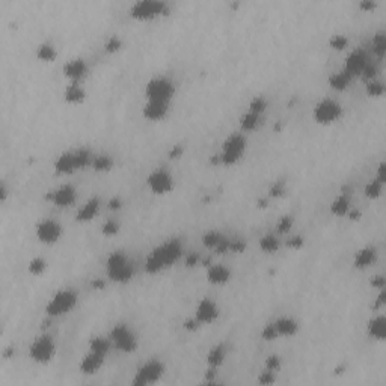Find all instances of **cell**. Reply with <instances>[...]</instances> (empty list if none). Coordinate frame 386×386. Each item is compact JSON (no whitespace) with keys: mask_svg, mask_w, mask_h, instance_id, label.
<instances>
[{"mask_svg":"<svg viewBox=\"0 0 386 386\" xmlns=\"http://www.w3.org/2000/svg\"><path fill=\"white\" fill-rule=\"evenodd\" d=\"M103 364H104V356L89 352L80 362V371L83 374H94L103 367Z\"/></svg>","mask_w":386,"mask_h":386,"instance_id":"20","label":"cell"},{"mask_svg":"<svg viewBox=\"0 0 386 386\" xmlns=\"http://www.w3.org/2000/svg\"><path fill=\"white\" fill-rule=\"evenodd\" d=\"M168 113V103L160 101H146L143 106V117L149 121H160Z\"/></svg>","mask_w":386,"mask_h":386,"instance_id":"19","label":"cell"},{"mask_svg":"<svg viewBox=\"0 0 386 386\" xmlns=\"http://www.w3.org/2000/svg\"><path fill=\"white\" fill-rule=\"evenodd\" d=\"M77 303V293L72 290H61L58 291L50 302L47 303L46 313L50 317H58L69 313Z\"/></svg>","mask_w":386,"mask_h":386,"instance_id":"7","label":"cell"},{"mask_svg":"<svg viewBox=\"0 0 386 386\" xmlns=\"http://www.w3.org/2000/svg\"><path fill=\"white\" fill-rule=\"evenodd\" d=\"M383 305H385V290L382 288L380 293H379V296H377V299H376V303L373 305V308H374V311H377V310H380Z\"/></svg>","mask_w":386,"mask_h":386,"instance_id":"53","label":"cell"},{"mask_svg":"<svg viewBox=\"0 0 386 386\" xmlns=\"http://www.w3.org/2000/svg\"><path fill=\"white\" fill-rule=\"evenodd\" d=\"M275 382H276V376L273 371H268V370H264L258 377V383L261 385H273Z\"/></svg>","mask_w":386,"mask_h":386,"instance_id":"48","label":"cell"},{"mask_svg":"<svg viewBox=\"0 0 386 386\" xmlns=\"http://www.w3.org/2000/svg\"><path fill=\"white\" fill-rule=\"evenodd\" d=\"M329 46L335 50H344L349 46V40H347L345 35H341V33L332 35L330 40H329Z\"/></svg>","mask_w":386,"mask_h":386,"instance_id":"40","label":"cell"},{"mask_svg":"<svg viewBox=\"0 0 386 386\" xmlns=\"http://www.w3.org/2000/svg\"><path fill=\"white\" fill-rule=\"evenodd\" d=\"M275 327H276V332L279 336H293L297 333L299 330V324L296 320L290 319V317H281L278 319L276 322H273Z\"/></svg>","mask_w":386,"mask_h":386,"instance_id":"25","label":"cell"},{"mask_svg":"<svg viewBox=\"0 0 386 386\" xmlns=\"http://www.w3.org/2000/svg\"><path fill=\"white\" fill-rule=\"evenodd\" d=\"M376 257H377V252L374 248H362L355 254L353 265L356 268H365L376 261Z\"/></svg>","mask_w":386,"mask_h":386,"instance_id":"22","label":"cell"},{"mask_svg":"<svg viewBox=\"0 0 386 386\" xmlns=\"http://www.w3.org/2000/svg\"><path fill=\"white\" fill-rule=\"evenodd\" d=\"M287 192V187H285V181H275L268 190V196L270 198H281L284 196Z\"/></svg>","mask_w":386,"mask_h":386,"instance_id":"45","label":"cell"},{"mask_svg":"<svg viewBox=\"0 0 386 386\" xmlns=\"http://www.w3.org/2000/svg\"><path fill=\"white\" fill-rule=\"evenodd\" d=\"M91 166L98 171V172H106L109 169H112L113 166V159L107 154H98V156H94L92 157V163Z\"/></svg>","mask_w":386,"mask_h":386,"instance_id":"31","label":"cell"},{"mask_svg":"<svg viewBox=\"0 0 386 386\" xmlns=\"http://www.w3.org/2000/svg\"><path fill=\"white\" fill-rule=\"evenodd\" d=\"M259 120H261V115H257L254 112H246L242 118H240V127L245 131H252V130H257L258 126H259Z\"/></svg>","mask_w":386,"mask_h":386,"instance_id":"33","label":"cell"},{"mask_svg":"<svg viewBox=\"0 0 386 386\" xmlns=\"http://www.w3.org/2000/svg\"><path fill=\"white\" fill-rule=\"evenodd\" d=\"M36 239L46 245L56 243L62 236V225L55 219H43L35 226Z\"/></svg>","mask_w":386,"mask_h":386,"instance_id":"13","label":"cell"},{"mask_svg":"<svg viewBox=\"0 0 386 386\" xmlns=\"http://www.w3.org/2000/svg\"><path fill=\"white\" fill-rule=\"evenodd\" d=\"M245 149H246V137L242 133H233L225 139L220 154L213 156L211 162L214 165L231 166L242 159V156L245 154Z\"/></svg>","mask_w":386,"mask_h":386,"instance_id":"2","label":"cell"},{"mask_svg":"<svg viewBox=\"0 0 386 386\" xmlns=\"http://www.w3.org/2000/svg\"><path fill=\"white\" fill-rule=\"evenodd\" d=\"M56 56H58V52H56L55 46L50 44V43H43V44H40L38 49H36V58H38L40 61L53 62V61L56 59Z\"/></svg>","mask_w":386,"mask_h":386,"instance_id":"30","label":"cell"},{"mask_svg":"<svg viewBox=\"0 0 386 386\" xmlns=\"http://www.w3.org/2000/svg\"><path fill=\"white\" fill-rule=\"evenodd\" d=\"M365 89H367V94L370 97H380V95L385 94V85L382 82L376 80V79L368 80L367 85H365Z\"/></svg>","mask_w":386,"mask_h":386,"instance_id":"36","label":"cell"},{"mask_svg":"<svg viewBox=\"0 0 386 386\" xmlns=\"http://www.w3.org/2000/svg\"><path fill=\"white\" fill-rule=\"evenodd\" d=\"M225 239V236L222 234V233H219V231H208V233H205L204 236H202V243H204V246H207L208 249H216L217 248V245L222 242Z\"/></svg>","mask_w":386,"mask_h":386,"instance_id":"34","label":"cell"},{"mask_svg":"<svg viewBox=\"0 0 386 386\" xmlns=\"http://www.w3.org/2000/svg\"><path fill=\"white\" fill-rule=\"evenodd\" d=\"M175 94V85L168 77H154L145 86L146 101H160L168 103Z\"/></svg>","mask_w":386,"mask_h":386,"instance_id":"5","label":"cell"},{"mask_svg":"<svg viewBox=\"0 0 386 386\" xmlns=\"http://www.w3.org/2000/svg\"><path fill=\"white\" fill-rule=\"evenodd\" d=\"M368 335L374 339L383 341L386 335V320L385 316H376L368 322Z\"/></svg>","mask_w":386,"mask_h":386,"instance_id":"24","label":"cell"},{"mask_svg":"<svg viewBox=\"0 0 386 386\" xmlns=\"http://www.w3.org/2000/svg\"><path fill=\"white\" fill-rule=\"evenodd\" d=\"M246 249V242L242 239H229V252L242 254Z\"/></svg>","mask_w":386,"mask_h":386,"instance_id":"46","label":"cell"},{"mask_svg":"<svg viewBox=\"0 0 386 386\" xmlns=\"http://www.w3.org/2000/svg\"><path fill=\"white\" fill-rule=\"evenodd\" d=\"M118 231H120V223H118L117 220H113V219L106 220V222L103 223V226H101V233H103L104 236H109V237L118 234Z\"/></svg>","mask_w":386,"mask_h":386,"instance_id":"43","label":"cell"},{"mask_svg":"<svg viewBox=\"0 0 386 386\" xmlns=\"http://www.w3.org/2000/svg\"><path fill=\"white\" fill-rule=\"evenodd\" d=\"M379 181L385 183V163H380L379 168H377V177H376Z\"/></svg>","mask_w":386,"mask_h":386,"instance_id":"57","label":"cell"},{"mask_svg":"<svg viewBox=\"0 0 386 386\" xmlns=\"http://www.w3.org/2000/svg\"><path fill=\"white\" fill-rule=\"evenodd\" d=\"M110 350V341L104 336H94L89 341V352L98 353L106 358V355Z\"/></svg>","mask_w":386,"mask_h":386,"instance_id":"29","label":"cell"},{"mask_svg":"<svg viewBox=\"0 0 386 386\" xmlns=\"http://www.w3.org/2000/svg\"><path fill=\"white\" fill-rule=\"evenodd\" d=\"M184 262H186V265H187V267H193V265H196V264L199 262V254H196V252H190V254H187L186 258H184Z\"/></svg>","mask_w":386,"mask_h":386,"instance_id":"52","label":"cell"},{"mask_svg":"<svg viewBox=\"0 0 386 386\" xmlns=\"http://www.w3.org/2000/svg\"><path fill=\"white\" fill-rule=\"evenodd\" d=\"M267 204H268V201H267L265 198H261V199H258V207L264 208V207H267Z\"/></svg>","mask_w":386,"mask_h":386,"instance_id":"62","label":"cell"},{"mask_svg":"<svg viewBox=\"0 0 386 386\" xmlns=\"http://www.w3.org/2000/svg\"><path fill=\"white\" fill-rule=\"evenodd\" d=\"M374 6H376V3L371 2V0H364V2H361V8L365 9V11H370V9H373Z\"/></svg>","mask_w":386,"mask_h":386,"instance_id":"60","label":"cell"},{"mask_svg":"<svg viewBox=\"0 0 386 386\" xmlns=\"http://www.w3.org/2000/svg\"><path fill=\"white\" fill-rule=\"evenodd\" d=\"M181 154H183V146H181V145H175V146L169 151V157H171V159H178V157H181Z\"/></svg>","mask_w":386,"mask_h":386,"instance_id":"56","label":"cell"},{"mask_svg":"<svg viewBox=\"0 0 386 386\" xmlns=\"http://www.w3.org/2000/svg\"><path fill=\"white\" fill-rule=\"evenodd\" d=\"M350 208H352V207H350V198H349L347 193L338 195V196L332 201V204H330V211H332V214H335V216H338V217L347 216V213H349Z\"/></svg>","mask_w":386,"mask_h":386,"instance_id":"27","label":"cell"},{"mask_svg":"<svg viewBox=\"0 0 386 386\" xmlns=\"http://www.w3.org/2000/svg\"><path fill=\"white\" fill-rule=\"evenodd\" d=\"M373 50H374V55L377 56V58H383L386 53V38H385V33H382V32H379L376 36H374V40H373Z\"/></svg>","mask_w":386,"mask_h":386,"instance_id":"37","label":"cell"},{"mask_svg":"<svg viewBox=\"0 0 386 386\" xmlns=\"http://www.w3.org/2000/svg\"><path fill=\"white\" fill-rule=\"evenodd\" d=\"M64 98L65 101H68V103H71V104H77V103L85 101L86 92H85V89L82 88V85H80L79 82H71V83L65 88Z\"/></svg>","mask_w":386,"mask_h":386,"instance_id":"23","label":"cell"},{"mask_svg":"<svg viewBox=\"0 0 386 386\" xmlns=\"http://www.w3.org/2000/svg\"><path fill=\"white\" fill-rule=\"evenodd\" d=\"M267 107V101L262 98V97H255L251 103H249V112H254L257 115H262V112L265 110Z\"/></svg>","mask_w":386,"mask_h":386,"instance_id":"42","label":"cell"},{"mask_svg":"<svg viewBox=\"0 0 386 386\" xmlns=\"http://www.w3.org/2000/svg\"><path fill=\"white\" fill-rule=\"evenodd\" d=\"M371 287L377 288V290H382L385 288V278L382 275H376L371 278Z\"/></svg>","mask_w":386,"mask_h":386,"instance_id":"51","label":"cell"},{"mask_svg":"<svg viewBox=\"0 0 386 386\" xmlns=\"http://www.w3.org/2000/svg\"><path fill=\"white\" fill-rule=\"evenodd\" d=\"M278 336H279V335H278L276 327H275L273 323H268V324H265V326L262 327L261 338H262L264 341H273V339H276Z\"/></svg>","mask_w":386,"mask_h":386,"instance_id":"44","label":"cell"},{"mask_svg":"<svg viewBox=\"0 0 386 386\" xmlns=\"http://www.w3.org/2000/svg\"><path fill=\"white\" fill-rule=\"evenodd\" d=\"M383 184H385V183L379 181L377 178H374V180L368 181V183H367V186H365V189H364L365 196H367V198H370V199H376V198H379V196L382 195V190H383Z\"/></svg>","mask_w":386,"mask_h":386,"instance_id":"35","label":"cell"},{"mask_svg":"<svg viewBox=\"0 0 386 386\" xmlns=\"http://www.w3.org/2000/svg\"><path fill=\"white\" fill-rule=\"evenodd\" d=\"M107 207H109V210H120L121 207H123V199L121 198H112L110 201H109V204H107Z\"/></svg>","mask_w":386,"mask_h":386,"instance_id":"55","label":"cell"},{"mask_svg":"<svg viewBox=\"0 0 386 386\" xmlns=\"http://www.w3.org/2000/svg\"><path fill=\"white\" fill-rule=\"evenodd\" d=\"M207 279L211 284L222 285L231 279V270L223 264H210L207 268Z\"/></svg>","mask_w":386,"mask_h":386,"instance_id":"17","label":"cell"},{"mask_svg":"<svg viewBox=\"0 0 386 386\" xmlns=\"http://www.w3.org/2000/svg\"><path fill=\"white\" fill-rule=\"evenodd\" d=\"M165 11L166 3L162 0H137L130 9V15L137 20H149L165 14Z\"/></svg>","mask_w":386,"mask_h":386,"instance_id":"11","label":"cell"},{"mask_svg":"<svg viewBox=\"0 0 386 386\" xmlns=\"http://www.w3.org/2000/svg\"><path fill=\"white\" fill-rule=\"evenodd\" d=\"M347 216H349L350 220H358V219L361 217V211L356 210V208H350L349 213H347Z\"/></svg>","mask_w":386,"mask_h":386,"instance_id":"58","label":"cell"},{"mask_svg":"<svg viewBox=\"0 0 386 386\" xmlns=\"http://www.w3.org/2000/svg\"><path fill=\"white\" fill-rule=\"evenodd\" d=\"M100 210V199L98 198H91L89 201H86L77 211L75 214V220L79 222H89L92 220L97 213Z\"/></svg>","mask_w":386,"mask_h":386,"instance_id":"21","label":"cell"},{"mask_svg":"<svg viewBox=\"0 0 386 386\" xmlns=\"http://www.w3.org/2000/svg\"><path fill=\"white\" fill-rule=\"evenodd\" d=\"M226 356V349L223 344H216L210 349L208 355H207V364L211 368H219Z\"/></svg>","mask_w":386,"mask_h":386,"instance_id":"26","label":"cell"},{"mask_svg":"<svg viewBox=\"0 0 386 386\" xmlns=\"http://www.w3.org/2000/svg\"><path fill=\"white\" fill-rule=\"evenodd\" d=\"M46 268H47V262L41 257L33 258V259L29 262V265H27V270H29L32 275H35V276L43 275V273L46 272Z\"/></svg>","mask_w":386,"mask_h":386,"instance_id":"38","label":"cell"},{"mask_svg":"<svg viewBox=\"0 0 386 386\" xmlns=\"http://www.w3.org/2000/svg\"><path fill=\"white\" fill-rule=\"evenodd\" d=\"M146 186L149 187V190L156 195H165V193L172 192L174 189V177L171 175L169 171L159 168L154 169L148 178H146Z\"/></svg>","mask_w":386,"mask_h":386,"instance_id":"12","label":"cell"},{"mask_svg":"<svg viewBox=\"0 0 386 386\" xmlns=\"http://www.w3.org/2000/svg\"><path fill=\"white\" fill-rule=\"evenodd\" d=\"M110 339L113 341L115 347L124 353H131L137 349V338L126 323H118L112 327Z\"/></svg>","mask_w":386,"mask_h":386,"instance_id":"10","label":"cell"},{"mask_svg":"<svg viewBox=\"0 0 386 386\" xmlns=\"http://www.w3.org/2000/svg\"><path fill=\"white\" fill-rule=\"evenodd\" d=\"M183 254L181 242L177 239H171L160 246H157L145 259V270L146 273H157L168 265L175 264Z\"/></svg>","mask_w":386,"mask_h":386,"instance_id":"1","label":"cell"},{"mask_svg":"<svg viewBox=\"0 0 386 386\" xmlns=\"http://www.w3.org/2000/svg\"><path fill=\"white\" fill-rule=\"evenodd\" d=\"M367 64H368L367 53H365L362 49H356V50H353V52L347 56L344 69H345L352 77H355V75H361V74H362V71H364V68L367 66Z\"/></svg>","mask_w":386,"mask_h":386,"instance_id":"16","label":"cell"},{"mask_svg":"<svg viewBox=\"0 0 386 386\" xmlns=\"http://www.w3.org/2000/svg\"><path fill=\"white\" fill-rule=\"evenodd\" d=\"M75 198H77V192H75V187L71 186V184H64L52 192H49L46 195V199L53 202L55 205L58 207H69L75 202Z\"/></svg>","mask_w":386,"mask_h":386,"instance_id":"14","label":"cell"},{"mask_svg":"<svg viewBox=\"0 0 386 386\" xmlns=\"http://www.w3.org/2000/svg\"><path fill=\"white\" fill-rule=\"evenodd\" d=\"M293 223H294V217L290 216V214H285V216H282V217L278 220V223H276V231H278L279 234H285V233H288V231L291 229Z\"/></svg>","mask_w":386,"mask_h":386,"instance_id":"39","label":"cell"},{"mask_svg":"<svg viewBox=\"0 0 386 386\" xmlns=\"http://www.w3.org/2000/svg\"><path fill=\"white\" fill-rule=\"evenodd\" d=\"M376 74H377V68L374 66L373 64H367V66L364 68V71H362V77L368 82V80H373V79H376Z\"/></svg>","mask_w":386,"mask_h":386,"instance_id":"50","label":"cell"},{"mask_svg":"<svg viewBox=\"0 0 386 386\" xmlns=\"http://www.w3.org/2000/svg\"><path fill=\"white\" fill-rule=\"evenodd\" d=\"M342 115V107L338 101L332 98H323L314 107L313 117L319 124H332L338 121Z\"/></svg>","mask_w":386,"mask_h":386,"instance_id":"9","label":"cell"},{"mask_svg":"<svg viewBox=\"0 0 386 386\" xmlns=\"http://www.w3.org/2000/svg\"><path fill=\"white\" fill-rule=\"evenodd\" d=\"M106 270H107V276L115 281V282H121L126 284L134 275L133 265L130 264L127 255L123 251H117L112 252L107 261H106Z\"/></svg>","mask_w":386,"mask_h":386,"instance_id":"4","label":"cell"},{"mask_svg":"<svg viewBox=\"0 0 386 386\" xmlns=\"http://www.w3.org/2000/svg\"><path fill=\"white\" fill-rule=\"evenodd\" d=\"M56 355V344L50 335H41L33 339L29 347V356L33 362L38 364H49Z\"/></svg>","mask_w":386,"mask_h":386,"instance_id":"6","label":"cell"},{"mask_svg":"<svg viewBox=\"0 0 386 386\" xmlns=\"http://www.w3.org/2000/svg\"><path fill=\"white\" fill-rule=\"evenodd\" d=\"M6 195H8L6 186H5V183H2V186H0V199L5 201V199H6Z\"/></svg>","mask_w":386,"mask_h":386,"instance_id":"61","label":"cell"},{"mask_svg":"<svg viewBox=\"0 0 386 386\" xmlns=\"http://www.w3.org/2000/svg\"><path fill=\"white\" fill-rule=\"evenodd\" d=\"M92 163V156L88 149H74L61 154L55 162V169L58 174H71L80 168L89 166Z\"/></svg>","mask_w":386,"mask_h":386,"instance_id":"3","label":"cell"},{"mask_svg":"<svg viewBox=\"0 0 386 386\" xmlns=\"http://www.w3.org/2000/svg\"><path fill=\"white\" fill-rule=\"evenodd\" d=\"M281 365H282V361L278 355H270L264 361V370H268L273 373H278L281 370Z\"/></svg>","mask_w":386,"mask_h":386,"instance_id":"41","label":"cell"},{"mask_svg":"<svg viewBox=\"0 0 386 386\" xmlns=\"http://www.w3.org/2000/svg\"><path fill=\"white\" fill-rule=\"evenodd\" d=\"M165 373V365L159 359H151L146 364H143L134 374L133 385L134 386H146L152 385L160 380V377Z\"/></svg>","mask_w":386,"mask_h":386,"instance_id":"8","label":"cell"},{"mask_svg":"<svg viewBox=\"0 0 386 386\" xmlns=\"http://www.w3.org/2000/svg\"><path fill=\"white\" fill-rule=\"evenodd\" d=\"M91 285H92V288H95V290H103V288L106 287V282H104L103 279H94V281L91 282Z\"/></svg>","mask_w":386,"mask_h":386,"instance_id":"59","label":"cell"},{"mask_svg":"<svg viewBox=\"0 0 386 386\" xmlns=\"http://www.w3.org/2000/svg\"><path fill=\"white\" fill-rule=\"evenodd\" d=\"M201 324H199V322L196 320V319H187L186 322L183 323V327L186 329V330H196L198 327H199Z\"/></svg>","mask_w":386,"mask_h":386,"instance_id":"54","label":"cell"},{"mask_svg":"<svg viewBox=\"0 0 386 386\" xmlns=\"http://www.w3.org/2000/svg\"><path fill=\"white\" fill-rule=\"evenodd\" d=\"M88 72V65L83 59H71L64 65V74L71 82H80Z\"/></svg>","mask_w":386,"mask_h":386,"instance_id":"18","label":"cell"},{"mask_svg":"<svg viewBox=\"0 0 386 386\" xmlns=\"http://www.w3.org/2000/svg\"><path fill=\"white\" fill-rule=\"evenodd\" d=\"M352 79H353V77H352L345 69H341V71L333 72V74L329 77V85H330V88L335 89V91H344V89L350 85Z\"/></svg>","mask_w":386,"mask_h":386,"instance_id":"28","label":"cell"},{"mask_svg":"<svg viewBox=\"0 0 386 386\" xmlns=\"http://www.w3.org/2000/svg\"><path fill=\"white\" fill-rule=\"evenodd\" d=\"M217 317H219V308L216 302L208 297L201 299L195 311V319L199 322V324H210Z\"/></svg>","mask_w":386,"mask_h":386,"instance_id":"15","label":"cell"},{"mask_svg":"<svg viewBox=\"0 0 386 386\" xmlns=\"http://www.w3.org/2000/svg\"><path fill=\"white\" fill-rule=\"evenodd\" d=\"M121 47H123V41H121V40H120L118 36H110V38L107 40L106 46H104L106 52H109V53L118 52V50H120Z\"/></svg>","mask_w":386,"mask_h":386,"instance_id":"47","label":"cell"},{"mask_svg":"<svg viewBox=\"0 0 386 386\" xmlns=\"http://www.w3.org/2000/svg\"><path fill=\"white\" fill-rule=\"evenodd\" d=\"M303 243H305V239L302 237V236H293V237H290L288 240H287V246L290 248V249H300L302 246H303Z\"/></svg>","mask_w":386,"mask_h":386,"instance_id":"49","label":"cell"},{"mask_svg":"<svg viewBox=\"0 0 386 386\" xmlns=\"http://www.w3.org/2000/svg\"><path fill=\"white\" fill-rule=\"evenodd\" d=\"M279 246H281V243L275 234H267L259 239V248L265 254H275L279 249Z\"/></svg>","mask_w":386,"mask_h":386,"instance_id":"32","label":"cell"}]
</instances>
